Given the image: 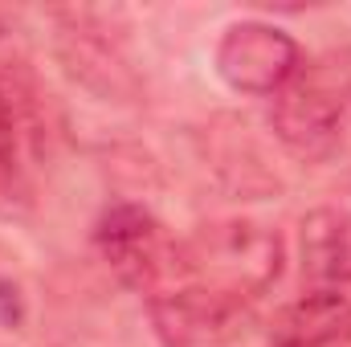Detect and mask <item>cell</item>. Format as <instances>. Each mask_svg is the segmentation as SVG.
Returning <instances> with one entry per match:
<instances>
[{
	"label": "cell",
	"instance_id": "6da1fadb",
	"mask_svg": "<svg viewBox=\"0 0 351 347\" xmlns=\"http://www.w3.org/2000/svg\"><path fill=\"white\" fill-rule=\"evenodd\" d=\"M180 254H184V282L213 286L241 302L265 294L282 274V237L269 225L245 217L200 225L188 241H180Z\"/></svg>",
	"mask_w": 351,
	"mask_h": 347
},
{
	"label": "cell",
	"instance_id": "7a4b0ae2",
	"mask_svg": "<svg viewBox=\"0 0 351 347\" xmlns=\"http://www.w3.org/2000/svg\"><path fill=\"white\" fill-rule=\"evenodd\" d=\"M94 246L114 278L143 298H156L184 282L180 241L143 208V204H110L94 225Z\"/></svg>",
	"mask_w": 351,
	"mask_h": 347
},
{
	"label": "cell",
	"instance_id": "3957f363",
	"mask_svg": "<svg viewBox=\"0 0 351 347\" xmlns=\"http://www.w3.org/2000/svg\"><path fill=\"white\" fill-rule=\"evenodd\" d=\"M217 74L237 94H278L302 70L298 41L269 21H237L217 41Z\"/></svg>",
	"mask_w": 351,
	"mask_h": 347
},
{
	"label": "cell",
	"instance_id": "277c9868",
	"mask_svg": "<svg viewBox=\"0 0 351 347\" xmlns=\"http://www.w3.org/2000/svg\"><path fill=\"white\" fill-rule=\"evenodd\" d=\"M274 139L302 164H319L335 156L343 139V98L315 74H302L274 94L269 102Z\"/></svg>",
	"mask_w": 351,
	"mask_h": 347
},
{
	"label": "cell",
	"instance_id": "5b68a950",
	"mask_svg": "<svg viewBox=\"0 0 351 347\" xmlns=\"http://www.w3.org/2000/svg\"><path fill=\"white\" fill-rule=\"evenodd\" d=\"M245 307L250 302L200 282H180L147 298L152 327L164 347H225L229 339H237L245 323Z\"/></svg>",
	"mask_w": 351,
	"mask_h": 347
},
{
	"label": "cell",
	"instance_id": "8992f818",
	"mask_svg": "<svg viewBox=\"0 0 351 347\" xmlns=\"http://www.w3.org/2000/svg\"><path fill=\"white\" fill-rule=\"evenodd\" d=\"M58 21V58L74 82H82L106 102L139 94V78L131 58L123 53V41L110 37V29L94 12H62Z\"/></svg>",
	"mask_w": 351,
	"mask_h": 347
},
{
	"label": "cell",
	"instance_id": "52a82bcc",
	"mask_svg": "<svg viewBox=\"0 0 351 347\" xmlns=\"http://www.w3.org/2000/svg\"><path fill=\"white\" fill-rule=\"evenodd\" d=\"M269 347H351V290L311 286L278 315Z\"/></svg>",
	"mask_w": 351,
	"mask_h": 347
},
{
	"label": "cell",
	"instance_id": "ba28073f",
	"mask_svg": "<svg viewBox=\"0 0 351 347\" xmlns=\"http://www.w3.org/2000/svg\"><path fill=\"white\" fill-rule=\"evenodd\" d=\"M302 274L311 286L351 290V208H315L302 217Z\"/></svg>",
	"mask_w": 351,
	"mask_h": 347
},
{
	"label": "cell",
	"instance_id": "9c48e42d",
	"mask_svg": "<svg viewBox=\"0 0 351 347\" xmlns=\"http://www.w3.org/2000/svg\"><path fill=\"white\" fill-rule=\"evenodd\" d=\"M16 172V115H12V98L0 82V192L8 188V180Z\"/></svg>",
	"mask_w": 351,
	"mask_h": 347
}]
</instances>
